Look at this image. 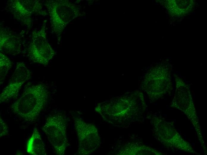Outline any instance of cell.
<instances>
[{
	"mask_svg": "<svg viewBox=\"0 0 207 155\" xmlns=\"http://www.w3.org/2000/svg\"><path fill=\"white\" fill-rule=\"evenodd\" d=\"M22 44L19 34L7 28L1 29L0 52L11 55H18L21 51Z\"/></svg>",
	"mask_w": 207,
	"mask_h": 155,
	"instance_id": "12",
	"label": "cell"
},
{
	"mask_svg": "<svg viewBox=\"0 0 207 155\" xmlns=\"http://www.w3.org/2000/svg\"><path fill=\"white\" fill-rule=\"evenodd\" d=\"M7 9L18 21L28 27L31 26L32 16L34 14L44 15L45 11L39 0H9Z\"/></svg>",
	"mask_w": 207,
	"mask_h": 155,
	"instance_id": "9",
	"label": "cell"
},
{
	"mask_svg": "<svg viewBox=\"0 0 207 155\" xmlns=\"http://www.w3.org/2000/svg\"><path fill=\"white\" fill-rule=\"evenodd\" d=\"M67 122L65 115L57 112L47 118L42 129L54 148L56 154L63 155L68 145Z\"/></svg>",
	"mask_w": 207,
	"mask_h": 155,
	"instance_id": "4",
	"label": "cell"
},
{
	"mask_svg": "<svg viewBox=\"0 0 207 155\" xmlns=\"http://www.w3.org/2000/svg\"><path fill=\"white\" fill-rule=\"evenodd\" d=\"M146 107L143 94L135 91L100 103L95 110L107 122L124 127L140 120Z\"/></svg>",
	"mask_w": 207,
	"mask_h": 155,
	"instance_id": "1",
	"label": "cell"
},
{
	"mask_svg": "<svg viewBox=\"0 0 207 155\" xmlns=\"http://www.w3.org/2000/svg\"><path fill=\"white\" fill-rule=\"evenodd\" d=\"M153 123L156 137L165 146L194 153L190 145L182 138L171 123L156 117L153 118Z\"/></svg>",
	"mask_w": 207,
	"mask_h": 155,
	"instance_id": "7",
	"label": "cell"
},
{
	"mask_svg": "<svg viewBox=\"0 0 207 155\" xmlns=\"http://www.w3.org/2000/svg\"><path fill=\"white\" fill-rule=\"evenodd\" d=\"M31 77V72L23 62L17 63L9 83L0 94L1 103L17 96L23 84Z\"/></svg>",
	"mask_w": 207,
	"mask_h": 155,
	"instance_id": "11",
	"label": "cell"
},
{
	"mask_svg": "<svg viewBox=\"0 0 207 155\" xmlns=\"http://www.w3.org/2000/svg\"><path fill=\"white\" fill-rule=\"evenodd\" d=\"M12 63L4 53H0V83H3L9 71L12 66Z\"/></svg>",
	"mask_w": 207,
	"mask_h": 155,
	"instance_id": "15",
	"label": "cell"
},
{
	"mask_svg": "<svg viewBox=\"0 0 207 155\" xmlns=\"http://www.w3.org/2000/svg\"><path fill=\"white\" fill-rule=\"evenodd\" d=\"M73 119L78 140V154L87 155L95 151L101 144L100 137L95 126L85 122L79 116H74Z\"/></svg>",
	"mask_w": 207,
	"mask_h": 155,
	"instance_id": "6",
	"label": "cell"
},
{
	"mask_svg": "<svg viewBox=\"0 0 207 155\" xmlns=\"http://www.w3.org/2000/svg\"><path fill=\"white\" fill-rule=\"evenodd\" d=\"M8 133V128L5 123L0 117V138L7 135Z\"/></svg>",
	"mask_w": 207,
	"mask_h": 155,
	"instance_id": "16",
	"label": "cell"
},
{
	"mask_svg": "<svg viewBox=\"0 0 207 155\" xmlns=\"http://www.w3.org/2000/svg\"><path fill=\"white\" fill-rule=\"evenodd\" d=\"M130 145L124 146L120 149L119 154L120 155H144V154H161L153 148L145 146L137 145L136 144L131 143Z\"/></svg>",
	"mask_w": 207,
	"mask_h": 155,
	"instance_id": "14",
	"label": "cell"
},
{
	"mask_svg": "<svg viewBox=\"0 0 207 155\" xmlns=\"http://www.w3.org/2000/svg\"><path fill=\"white\" fill-rule=\"evenodd\" d=\"M26 150L28 154L32 155H45L46 153L45 145L37 129L34 128L28 139Z\"/></svg>",
	"mask_w": 207,
	"mask_h": 155,
	"instance_id": "13",
	"label": "cell"
},
{
	"mask_svg": "<svg viewBox=\"0 0 207 155\" xmlns=\"http://www.w3.org/2000/svg\"><path fill=\"white\" fill-rule=\"evenodd\" d=\"M176 89L171 106L183 111L192 123L198 124L195 108L189 87L179 77H175Z\"/></svg>",
	"mask_w": 207,
	"mask_h": 155,
	"instance_id": "10",
	"label": "cell"
},
{
	"mask_svg": "<svg viewBox=\"0 0 207 155\" xmlns=\"http://www.w3.org/2000/svg\"><path fill=\"white\" fill-rule=\"evenodd\" d=\"M142 85V90L151 100H158L170 92L172 83L167 66L161 64L150 69L145 75Z\"/></svg>",
	"mask_w": 207,
	"mask_h": 155,
	"instance_id": "3",
	"label": "cell"
},
{
	"mask_svg": "<svg viewBox=\"0 0 207 155\" xmlns=\"http://www.w3.org/2000/svg\"><path fill=\"white\" fill-rule=\"evenodd\" d=\"M49 92L42 83L27 87L11 105L13 113L28 123L36 121L48 102Z\"/></svg>",
	"mask_w": 207,
	"mask_h": 155,
	"instance_id": "2",
	"label": "cell"
},
{
	"mask_svg": "<svg viewBox=\"0 0 207 155\" xmlns=\"http://www.w3.org/2000/svg\"><path fill=\"white\" fill-rule=\"evenodd\" d=\"M44 25L40 30L32 32L27 52L28 57L32 62L46 66L55 52L47 41Z\"/></svg>",
	"mask_w": 207,
	"mask_h": 155,
	"instance_id": "8",
	"label": "cell"
},
{
	"mask_svg": "<svg viewBox=\"0 0 207 155\" xmlns=\"http://www.w3.org/2000/svg\"><path fill=\"white\" fill-rule=\"evenodd\" d=\"M46 4L52 29L59 37L67 24L77 16L79 10L67 0H49Z\"/></svg>",
	"mask_w": 207,
	"mask_h": 155,
	"instance_id": "5",
	"label": "cell"
}]
</instances>
